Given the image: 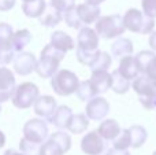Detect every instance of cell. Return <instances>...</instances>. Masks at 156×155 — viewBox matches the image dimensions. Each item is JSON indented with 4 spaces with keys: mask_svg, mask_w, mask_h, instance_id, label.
I'll return each mask as SVG.
<instances>
[{
    "mask_svg": "<svg viewBox=\"0 0 156 155\" xmlns=\"http://www.w3.org/2000/svg\"><path fill=\"white\" fill-rule=\"evenodd\" d=\"M112 147L118 150H127L130 147V135L129 129H123L121 133L112 140Z\"/></svg>",
    "mask_w": 156,
    "mask_h": 155,
    "instance_id": "31",
    "label": "cell"
},
{
    "mask_svg": "<svg viewBox=\"0 0 156 155\" xmlns=\"http://www.w3.org/2000/svg\"><path fill=\"white\" fill-rule=\"evenodd\" d=\"M0 113H2V103H0Z\"/></svg>",
    "mask_w": 156,
    "mask_h": 155,
    "instance_id": "43",
    "label": "cell"
},
{
    "mask_svg": "<svg viewBox=\"0 0 156 155\" xmlns=\"http://www.w3.org/2000/svg\"><path fill=\"white\" fill-rule=\"evenodd\" d=\"M15 5V0H0V11L2 13H7V11L12 10Z\"/></svg>",
    "mask_w": 156,
    "mask_h": 155,
    "instance_id": "37",
    "label": "cell"
},
{
    "mask_svg": "<svg viewBox=\"0 0 156 155\" xmlns=\"http://www.w3.org/2000/svg\"><path fill=\"white\" fill-rule=\"evenodd\" d=\"M30 41H32V33H30L27 29H21V30L14 32L12 45H14V49L16 51V54L23 51V48L30 43Z\"/></svg>",
    "mask_w": 156,
    "mask_h": 155,
    "instance_id": "29",
    "label": "cell"
},
{
    "mask_svg": "<svg viewBox=\"0 0 156 155\" xmlns=\"http://www.w3.org/2000/svg\"><path fill=\"white\" fill-rule=\"evenodd\" d=\"M76 93H77V98L80 99L81 102H89L90 99L99 96L97 91L94 89V87L92 85L90 80H86V81H80V85H78Z\"/></svg>",
    "mask_w": 156,
    "mask_h": 155,
    "instance_id": "28",
    "label": "cell"
},
{
    "mask_svg": "<svg viewBox=\"0 0 156 155\" xmlns=\"http://www.w3.org/2000/svg\"><path fill=\"white\" fill-rule=\"evenodd\" d=\"M22 2H27V0H22Z\"/></svg>",
    "mask_w": 156,
    "mask_h": 155,
    "instance_id": "45",
    "label": "cell"
},
{
    "mask_svg": "<svg viewBox=\"0 0 156 155\" xmlns=\"http://www.w3.org/2000/svg\"><path fill=\"white\" fill-rule=\"evenodd\" d=\"M4 144H5V135L0 131V148L4 147Z\"/></svg>",
    "mask_w": 156,
    "mask_h": 155,
    "instance_id": "41",
    "label": "cell"
},
{
    "mask_svg": "<svg viewBox=\"0 0 156 155\" xmlns=\"http://www.w3.org/2000/svg\"><path fill=\"white\" fill-rule=\"evenodd\" d=\"M152 155H156V151H155V153H154V154H152Z\"/></svg>",
    "mask_w": 156,
    "mask_h": 155,
    "instance_id": "44",
    "label": "cell"
},
{
    "mask_svg": "<svg viewBox=\"0 0 156 155\" xmlns=\"http://www.w3.org/2000/svg\"><path fill=\"white\" fill-rule=\"evenodd\" d=\"M4 155H25V154L21 153V151H15V150H11V148H10V150L5 151Z\"/></svg>",
    "mask_w": 156,
    "mask_h": 155,
    "instance_id": "40",
    "label": "cell"
},
{
    "mask_svg": "<svg viewBox=\"0 0 156 155\" xmlns=\"http://www.w3.org/2000/svg\"><path fill=\"white\" fill-rule=\"evenodd\" d=\"M141 7L147 15L156 18V0H141Z\"/></svg>",
    "mask_w": 156,
    "mask_h": 155,
    "instance_id": "36",
    "label": "cell"
},
{
    "mask_svg": "<svg viewBox=\"0 0 156 155\" xmlns=\"http://www.w3.org/2000/svg\"><path fill=\"white\" fill-rule=\"evenodd\" d=\"M56 107H58V103H56V100H55V98L54 96H49V95L38 96L37 100L33 104L34 114L38 115L40 118H43V120L48 121V122H49V120H51V117L54 115Z\"/></svg>",
    "mask_w": 156,
    "mask_h": 155,
    "instance_id": "14",
    "label": "cell"
},
{
    "mask_svg": "<svg viewBox=\"0 0 156 155\" xmlns=\"http://www.w3.org/2000/svg\"><path fill=\"white\" fill-rule=\"evenodd\" d=\"M19 148H21V153H23L25 155H40L41 144L29 142L25 137H22L21 142H19Z\"/></svg>",
    "mask_w": 156,
    "mask_h": 155,
    "instance_id": "32",
    "label": "cell"
},
{
    "mask_svg": "<svg viewBox=\"0 0 156 155\" xmlns=\"http://www.w3.org/2000/svg\"><path fill=\"white\" fill-rule=\"evenodd\" d=\"M149 47H151L152 51L156 52V32H152L149 36Z\"/></svg>",
    "mask_w": 156,
    "mask_h": 155,
    "instance_id": "39",
    "label": "cell"
},
{
    "mask_svg": "<svg viewBox=\"0 0 156 155\" xmlns=\"http://www.w3.org/2000/svg\"><path fill=\"white\" fill-rule=\"evenodd\" d=\"M155 82H156V81H155Z\"/></svg>",
    "mask_w": 156,
    "mask_h": 155,
    "instance_id": "46",
    "label": "cell"
},
{
    "mask_svg": "<svg viewBox=\"0 0 156 155\" xmlns=\"http://www.w3.org/2000/svg\"><path fill=\"white\" fill-rule=\"evenodd\" d=\"M133 43L127 37H116V40L111 44V55L114 59H122L123 56L133 54Z\"/></svg>",
    "mask_w": 156,
    "mask_h": 155,
    "instance_id": "19",
    "label": "cell"
},
{
    "mask_svg": "<svg viewBox=\"0 0 156 155\" xmlns=\"http://www.w3.org/2000/svg\"><path fill=\"white\" fill-rule=\"evenodd\" d=\"M119 73L122 74L123 77H126L127 80H134L136 77L140 76V70H138V66L136 63L134 56L132 55H127V56H123L119 62V67H118Z\"/></svg>",
    "mask_w": 156,
    "mask_h": 155,
    "instance_id": "22",
    "label": "cell"
},
{
    "mask_svg": "<svg viewBox=\"0 0 156 155\" xmlns=\"http://www.w3.org/2000/svg\"><path fill=\"white\" fill-rule=\"evenodd\" d=\"M47 8L45 0H27L22 3V13L29 18H40Z\"/></svg>",
    "mask_w": 156,
    "mask_h": 155,
    "instance_id": "23",
    "label": "cell"
},
{
    "mask_svg": "<svg viewBox=\"0 0 156 155\" xmlns=\"http://www.w3.org/2000/svg\"><path fill=\"white\" fill-rule=\"evenodd\" d=\"M51 45H54L56 49H59V51L65 52V54H67L69 51H71V49L76 48V43H74L73 37L71 36H69L66 32H63V30H56V32H54L51 34Z\"/></svg>",
    "mask_w": 156,
    "mask_h": 155,
    "instance_id": "17",
    "label": "cell"
},
{
    "mask_svg": "<svg viewBox=\"0 0 156 155\" xmlns=\"http://www.w3.org/2000/svg\"><path fill=\"white\" fill-rule=\"evenodd\" d=\"M14 30L10 23L0 22V65H10L16 55L12 45Z\"/></svg>",
    "mask_w": 156,
    "mask_h": 155,
    "instance_id": "8",
    "label": "cell"
},
{
    "mask_svg": "<svg viewBox=\"0 0 156 155\" xmlns=\"http://www.w3.org/2000/svg\"><path fill=\"white\" fill-rule=\"evenodd\" d=\"M48 125L43 118H32L23 125V137L29 142L43 144L48 139Z\"/></svg>",
    "mask_w": 156,
    "mask_h": 155,
    "instance_id": "9",
    "label": "cell"
},
{
    "mask_svg": "<svg viewBox=\"0 0 156 155\" xmlns=\"http://www.w3.org/2000/svg\"><path fill=\"white\" fill-rule=\"evenodd\" d=\"M40 23L45 27H55L56 25H59L63 21V14L59 13L58 10H55L51 5H47L45 11L43 13V15L40 16Z\"/></svg>",
    "mask_w": 156,
    "mask_h": 155,
    "instance_id": "26",
    "label": "cell"
},
{
    "mask_svg": "<svg viewBox=\"0 0 156 155\" xmlns=\"http://www.w3.org/2000/svg\"><path fill=\"white\" fill-rule=\"evenodd\" d=\"M71 115H73V110L70 109L69 106H58L56 110H55L54 115L51 117L49 122L58 129H67L69 121H70Z\"/></svg>",
    "mask_w": 156,
    "mask_h": 155,
    "instance_id": "20",
    "label": "cell"
},
{
    "mask_svg": "<svg viewBox=\"0 0 156 155\" xmlns=\"http://www.w3.org/2000/svg\"><path fill=\"white\" fill-rule=\"evenodd\" d=\"M112 63V56L105 51H99L94 58V60L90 63V71L93 70H108Z\"/></svg>",
    "mask_w": 156,
    "mask_h": 155,
    "instance_id": "30",
    "label": "cell"
},
{
    "mask_svg": "<svg viewBox=\"0 0 156 155\" xmlns=\"http://www.w3.org/2000/svg\"><path fill=\"white\" fill-rule=\"evenodd\" d=\"M81 150L86 155H101L107 150V144L105 140L97 133V131H92L82 137Z\"/></svg>",
    "mask_w": 156,
    "mask_h": 155,
    "instance_id": "11",
    "label": "cell"
},
{
    "mask_svg": "<svg viewBox=\"0 0 156 155\" xmlns=\"http://www.w3.org/2000/svg\"><path fill=\"white\" fill-rule=\"evenodd\" d=\"M129 135H130V147L133 148H140L147 142V139H148V132L141 125L130 126Z\"/></svg>",
    "mask_w": 156,
    "mask_h": 155,
    "instance_id": "27",
    "label": "cell"
},
{
    "mask_svg": "<svg viewBox=\"0 0 156 155\" xmlns=\"http://www.w3.org/2000/svg\"><path fill=\"white\" fill-rule=\"evenodd\" d=\"M121 125L115 120H104L97 128V133L105 140V142H112L119 133H121Z\"/></svg>",
    "mask_w": 156,
    "mask_h": 155,
    "instance_id": "21",
    "label": "cell"
},
{
    "mask_svg": "<svg viewBox=\"0 0 156 155\" xmlns=\"http://www.w3.org/2000/svg\"><path fill=\"white\" fill-rule=\"evenodd\" d=\"M88 128H89V118L86 117V114H82V113L74 114L73 113L70 121H69L67 131L70 133L80 135V133H83Z\"/></svg>",
    "mask_w": 156,
    "mask_h": 155,
    "instance_id": "24",
    "label": "cell"
},
{
    "mask_svg": "<svg viewBox=\"0 0 156 155\" xmlns=\"http://www.w3.org/2000/svg\"><path fill=\"white\" fill-rule=\"evenodd\" d=\"M15 76L7 67H0V103L10 100L15 91Z\"/></svg>",
    "mask_w": 156,
    "mask_h": 155,
    "instance_id": "15",
    "label": "cell"
},
{
    "mask_svg": "<svg viewBox=\"0 0 156 155\" xmlns=\"http://www.w3.org/2000/svg\"><path fill=\"white\" fill-rule=\"evenodd\" d=\"M99 34L96 30L89 26H82L78 29L77 36V51L94 52L99 49Z\"/></svg>",
    "mask_w": 156,
    "mask_h": 155,
    "instance_id": "10",
    "label": "cell"
},
{
    "mask_svg": "<svg viewBox=\"0 0 156 155\" xmlns=\"http://www.w3.org/2000/svg\"><path fill=\"white\" fill-rule=\"evenodd\" d=\"M94 25H96L94 30L99 34V37H103L105 40L121 37L126 30V27L123 25V18L119 14L100 16Z\"/></svg>",
    "mask_w": 156,
    "mask_h": 155,
    "instance_id": "4",
    "label": "cell"
},
{
    "mask_svg": "<svg viewBox=\"0 0 156 155\" xmlns=\"http://www.w3.org/2000/svg\"><path fill=\"white\" fill-rule=\"evenodd\" d=\"M122 18L125 27L129 32L138 34H151L155 29V18L147 15L144 11L137 8H129Z\"/></svg>",
    "mask_w": 156,
    "mask_h": 155,
    "instance_id": "2",
    "label": "cell"
},
{
    "mask_svg": "<svg viewBox=\"0 0 156 155\" xmlns=\"http://www.w3.org/2000/svg\"><path fill=\"white\" fill-rule=\"evenodd\" d=\"M65 52L56 49L54 45L47 44L40 54V59L36 65V73L41 78H51L58 70H59L60 62L65 59Z\"/></svg>",
    "mask_w": 156,
    "mask_h": 155,
    "instance_id": "1",
    "label": "cell"
},
{
    "mask_svg": "<svg viewBox=\"0 0 156 155\" xmlns=\"http://www.w3.org/2000/svg\"><path fill=\"white\" fill-rule=\"evenodd\" d=\"M71 148V137L65 131L59 129L52 133L41 144L40 155H65Z\"/></svg>",
    "mask_w": 156,
    "mask_h": 155,
    "instance_id": "6",
    "label": "cell"
},
{
    "mask_svg": "<svg viewBox=\"0 0 156 155\" xmlns=\"http://www.w3.org/2000/svg\"><path fill=\"white\" fill-rule=\"evenodd\" d=\"M14 63V70L19 76H29L36 70V65H37V59L32 52H25L21 51L15 55L12 60Z\"/></svg>",
    "mask_w": 156,
    "mask_h": 155,
    "instance_id": "13",
    "label": "cell"
},
{
    "mask_svg": "<svg viewBox=\"0 0 156 155\" xmlns=\"http://www.w3.org/2000/svg\"><path fill=\"white\" fill-rule=\"evenodd\" d=\"M108 113H110V103L101 96H96L86 103L85 114L89 121H103Z\"/></svg>",
    "mask_w": 156,
    "mask_h": 155,
    "instance_id": "12",
    "label": "cell"
},
{
    "mask_svg": "<svg viewBox=\"0 0 156 155\" xmlns=\"http://www.w3.org/2000/svg\"><path fill=\"white\" fill-rule=\"evenodd\" d=\"M76 13L82 23V26H89L92 23H96V21L100 18V5H94L90 3H82V4H76Z\"/></svg>",
    "mask_w": 156,
    "mask_h": 155,
    "instance_id": "16",
    "label": "cell"
},
{
    "mask_svg": "<svg viewBox=\"0 0 156 155\" xmlns=\"http://www.w3.org/2000/svg\"><path fill=\"white\" fill-rule=\"evenodd\" d=\"M90 82L99 95L105 93L108 89H111V74L108 73V70H93Z\"/></svg>",
    "mask_w": 156,
    "mask_h": 155,
    "instance_id": "18",
    "label": "cell"
},
{
    "mask_svg": "<svg viewBox=\"0 0 156 155\" xmlns=\"http://www.w3.org/2000/svg\"><path fill=\"white\" fill-rule=\"evenodd\" d=\"M40 96V89L36 84L33 82H22V84L16 85L15 91L12 93L11 102L16 109L26 110L34 104V102L37 100V98Z\"/></svg>",
    "mask_w": 156,
    "mask_h": 155,
    "instance_id": "7",
    "label": "cell"
},
{
    "mask_svg": "<svg viewBox=\"0 0 156 155\" xmlns=\"http://www.w3.org/2000/svg\"><path fill=\"white\" fill-rule=\"evenodd\" d=\"M80 78L77 74L67 69H60L51 77V87L54 92L59 96H70L76 93Z\"/></svg>",
    "mask_w": 156,
    "mask_h": 155,
    "instance_id": "5",
    "label": "cell"
},
{
    "mask_svg": "<svg viewBox=\"0 0 156 155\" xmlns=\"http://www.w3.org/2000/svg\"><path fill=\"white\" fill-rule=\"evenodd\" d=\"M105 155H130V153L127 150H118V148H110V150L107 151V154Z\"/></svg>",
    "mask_w": 156,
    "mask_h": 155,
    "instance_id": "38",
    "label": "cell"
},
{
    "mask_svg": "<svg viewBox=\"0 0 156 155\" xmlns=\"http://www.w3.org/2000/svg\"><path fill=\"white\" fill-rule=\"evenodd\" d=\"M49 5L54 7L55 10H58L59 13L65 14L66 11L71 10L73 7H76V0H51Z\"/></svg>",
    "mask_w": 156,
    "mask_h": 155,
    "instance_id": "34",
    "label": "cell"
},
{
    "mask_svg": "<svg viewBox=\"0 0 156 155\" xmlns=\"http://www.w3.org/2000/svg\"><path fill=\"white\" fill-rule=\"evenodd\" d=\"M86 3H90V4H94V5H100L101 3H104L105 0H85Z\"/></svg>",
    "mask_w": 156,
    "mask_h": 155,
    "instance_id": "42",
    "label": "cell"
},
{
    "mask_svg": "<svg viewBox=\"0 0 156 155\" xmlns=\"http://www.w3.org/2000/svg\"><path fill=\"white\" fill-rule=\"evenodd\" d=\"M132 88L138 95L140 103L147 110H156V82L145 74H140L132 82Z\"/></svg>",
    "mask_w": 156,
    "mask_h": 155,
    "instance_id": "3",
    "label": "cell"
},
{
    "mask_svg": "<svg viewBox=\"0 0 156 155\" xmlns=\"http://www.w3.org/2000/svg\"><path fill=\"white\" fill-rule=\"evenodd\" d=\"M130 87H132L130 80H127L126 77L122 76V74L119 73L118 69L111 73V89H112L115 93L123 95V93H126L127 91L130 89Z\"/></svg>",
    "mask_w": 156,
    "mask_h": 155,
    "instance_id": "25",
    "label": "cell"
},
{
    "mask_svg": "<svg viewBox=\"0 0 156 155\" xmlns=\"http://www.w3.org/2000/svg\"><path fill=\"white\" fill-rule=\"evenodd\" d=\"M143 74H145V76L148 77V78H151L152 81H156V54L148 60Z\"/></svg>",
    "mask_w": 156,
    "mask_h": 155,
    "instance_id": "35",
    "label": "cell"
},
{
    "mask_svg": "<svg viewBox=\"0 0 156 155\" xmlns=\"http://www.w3.org/2000/svg\"><path fill=\"white\" fill-rule=\"evenodd\" d=\"M63 21L66 22V25H67L69 27H73V29L78 30L82 27V23L80 22V19H78V16H77L76 7H73L71 10L66 11V13L63 14Z\"/></svg>",
    "mask_w": 156,
    "mask_h": 155,
    "instance_id": "33",
    "label": "cell"
}]
</instances>
